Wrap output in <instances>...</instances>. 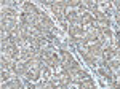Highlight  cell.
Masks as SVG:
<instances>
[{
  "mask_svg": "<svg viewBox=\"0 0 120 89\" xmlns=\"http://www.w3.org/2000/svg\"><path fill=\"white\" fill-rule=\"evenodd\" d=\"M19 53H21V49H19L16 44H7L5 48H2V56L8 57L11 61H15V62H18Z\"/></svg>",
  "mask_w": 120,
  "mask_h": 89,
  "instance_id": "1",
  "label": "cell"
},
{
  "mask_svg": "<svg viewBox=\"0 0 120 89\" xmlns=\"http://www.w3.org/2000/svg\"><path fill=\"white\" fill-rule=\"evenodd\" d=\"M18 26H19V19L15 18H2V21H0V30H5L7 34H11Z\"/></svg>",
  "mask_w": 120,
  "mask_h": 89,
  "instance_id": "2",
  "label": "cell"
},
{
  "mask_svg": "<svg viewBox=\"0 0 120 89\" xmlns=\"http://www.w3.org/2000/svg\"><path fill=\"white\" fill-rule=\"evenodd\" d=\"M51 13L56 16L58 21H64V11H66V2H53L51 3Z\"/></svg>",
  "mask_w": 120,
  "mask_h": 89,
  "instance_id": "3",
  "label": "cell"
},
{
  "mask_svg": "<svg viewBox=\"0 0 120 89\" xmlns=\"http://www.w3.org/2000/svg\"><path fill=\"white\" fill-rule=\"evenodd\" d=\"M67 34H69V37H72V38H77V40H80V38H85V27L80 26V24L69 26V29H67Z\"/></svg>",
  "mask_w": 120,
  "mask_h": 89,
  "instance_id": "4",
  "label": "cell"
},
{
  "mask_svg": "<svg viewBox=\"0 0 120 89\" xmlns=\"http://www.w3.org/2000/svg\"><path fill=\"white\" fill-rule=\"evenodd\" d=\"M101 59L104 62H111L112 59H115V48L112 44H104L101 51Z\"/></svg>",
  "mask_w": 120,
  "mask_h": 89,
  "instance_id": "5",
  "label": "cell"
},
{
  "mask_svg": "<svg viewBox=\"0 0 120 89\" xmlns=\"http://www.w3.org/2000/svg\"><path fill=\"white\" fill-rule=\"evenodd\" d=\"M69 75H71V80L74 81V83H79V84H80L82 81H85V80L90 78V75H88L85 70H82V67L77 68L75 72H72V73H69Z\"/></svg>",
  "mask_w": 120,
  "mask_h": 89,
  "instance_id": "6",
  "label": "cell"
},
{
  "mask_svg": "<svg viewBox=\"0 0 120 89\" xmlns=\"http://www.w3.org/2000/svg\"><path fill=\"white\" fill-rule=\"evenodd\" d=\"M93 22H94L93 13H90V11H83V13H80V16H79V24H80V26L88 27V26H91Z\"/></svg>",
  "mask_w": 120,
  "mask_h": 89,
  "instance_id": "7",
  "label": "cell"
},
{
  "mask_svg": "<svg viewBox=\"0 0 120 89\" xmlns=\"http://www.w3.org/2000/svg\"><path fill=\"white\" fill-rule=\"evenodd\" d=\"M35 18L37 16L22 11V13H19V24H22V26H34L35 24Z\"/></svg>",
  "mask_w": 120,
  "mask_h": 89,
  "instance_id": "8",
  "label": "cell"
},
{
  "mask_svg": "<svg viewBox=\"0 0 120 89\" xmlns=\"http://www.w3.org/2000/svg\"><path fill=\"white\" fill-rule=\"evenodd\" d=\"M58 53H59V57H61V62H63V65L64 67H67L71 62H74V56L69 53L67 49H58Z\"/></svg>",
  "mask_w": 120,
  "mask_h": 89,
  "instance_id": "9",
  "label": "cell"
},
{
  "mask_svg": "<svg viewBox=\"0 0 120 89\" xmlns=\"http://www.w3.org/2000/svg\"><path fill=\"white\" fill-rule=\"evenodd\" d=\"M21 8L24 13H29V14H34V16H37L38 13H40V10L32 3V2H22L21 3Z\"/></svg>",
  "mask_w": 120,
  "mask_h": 89,
  "instance_id": "10",
  "label": "cell"
},
{
  "mask_svg": "<svg viewBox=\"0 0 120 89\" xmlns=\"http://www.w3.org/2000/svg\"><path fill=\"white\" fill-rule=\"evenodd\" d=\"M2 18H15L19 19L18 11L13 8V7H2Z\"/></svg>",
  "mask_w": 120,
  "mask_h": 89,
  "instance_id": "11",
  "label": "cell"
},
{
  "mask_svg": "<svg viewBox=\"0 0 120 89\" xmlns=\"http://www.w3.org/2000/svg\"><path fill=\"white\" fill-rule=\"evenodd\" d=\"M53 80V68L51 67H48V65H43L42 67V80L43 83H48V81Z\"/></svg>",
  "mask_w": 120,
  "mask_h": 89,
  "instance_id": "12",
  "label": "cell"
},
{
  "mask_svg": "<svg viewBox=\"0 0 120 89\" xmlns=\"http://www.w3.org/2000/svg\"><path fill=\"white\" fill-rule=\"evenodd\" d=\"M26 73H27V65L24 62H16V65H15V75L16 76H26Z\"/></svg>",
  "mask_w": 120,
  "mask_h": 89,
  "instance_id": "13",
  "label": "cell"
},
{
  "mask_svg": "<svg viewBox=\"0 0 120 89\" xmlns=\"http://www.w3.org/2000/svg\"><path fill=\"white\" fill-rule=\"evenodd\" d=\"M83 5H85L86 11H90V13L98 11V7H99V3H98V2H93V0H85V2H83Z\"/></svg>",
  "mask_w": 120,
  "mask_h": 89,
  "instance_id": "14",
  "label": "cell"
},
{
  "mask_svg": "<svg viewBox=\"0 0 120 89\" xmlns=\"http://www.w3.org/2000/svg\"><path fill=\"white\" fill-rule=\"evenodd\" d=\"M80 89H96V86H94V81L91 80V76L88 78V80H85L80 83Z\"/></svg>",
  "mask_w": 120,
  "mask_h": 89,
  "instance_id": "15",
  "label": "cell"
}]
</instances>
